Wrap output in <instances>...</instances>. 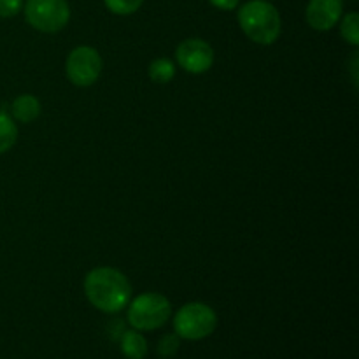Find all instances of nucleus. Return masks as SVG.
Listing matches in <instances>:
<instances>
[{"label": "nucleus", "instance_id": "f257e3e1", "mask_svg": "<svg viewBox=\"0 0 359 359\" xmlns=\"http://www.w3.org/2000/svg\"><path fill=\"white\" fill-rule=\"evenodd\" d=\"M84 293L95 309L105 314H116L128 307L132 284L118 269L98 266L84 277Z\"/></svg>", "mask_w": 359, "mask_h": 359}, {"label": "nucleus", "instance_id": "f03ea898", "mask_svg": "<svg viewBox=\"0 0 359 359\" xmlns=\"http://www.w3.org/2000/svg\"><path fill=\"white\" fill-rule=\"evenodd\" d=\"M237 18L242 32L256 44H273L283 30L279 11L269 0H249L238 9Z\"/></svg>", "mask_w": 359, "mask_h": 359}, {"label": "nucleus", "instance_id": "7ed1b4c3", "mask_svg": "<svg viewBox=\"0 0 359 359\" xmlns=\"http://www.w3.org/2000/svg\"><path fill=\"white\" fill-rule=\"evenodd\" d=\"M170 316V302L160 293H142L128 304V323L137 332H153L161 328Z\"/></svg>", "mask_w": 359, "mask_h": 359}, {"label": "nucleus", "instance_id": "20e7f679", "mask_svg": "<svg viewBox=\"0 0 359 359\" xmlns=\"http://www.w3.org/2000/svg\"><path fill=\"white\" fill-rule=\"evenodd\" d=\"M216 328V311L200 302L182 305L174 316V330L179 339L202 340L212 335Z\"/></svg>", "mask_w": 359, "mask_h": 359}, {"label": "nucleus", "instance_id": "39448f33", "mask_svg": "<svg viewBox=\"0 0 359 359\" xmlns=\"http://www.w3.org/2000/svg\"><path fill=\"white\" fill-rule=\"evenodd\" d=\"M27 23L42 34H56L63 30L70 20V6L67 0H25Z\"/></svg>", "mask_w": 359, "mask_h": 359}, {"label": "nucleus", "instance_id": "423d86ee", "mask_svg": "<svg viewBox=\"0 0 359 359\" xmlns=\"http://www.w3.org/2000/svg\"><path fill=\"white\" fill-rule=\"evenodd\" d=\"M65 74L74 86H93L102 74V56L90 46L74 48L67 56Z\"/></svg>", "mask_w": 359, "mask_h": 359}, {"label": "nucleus", "instance_id": "0eeeda50", "mask_svg": "<svg viewBox=\"0 0 359 359\" xmlns=\"http://www.w3.org/2000/svg\"><path fill=\"white\" fill-rule=\"evenodd\" d=\"M175 60L188 74H203L212 67L214 49L202 39H186L175 49Z\"/></svg>", "mask_w": 359, "mask_h": 359}, {"label": "nucleus", "instance_id": "6e6552de", "mask_svg": "<svg viewBox=\"0 0 359 359\" xmlns=\"http://www.w3.org/2000/svg\"><path fill=\"white\" fill-rule=\"evenodd\" d=\"M344 14V0H309L305 20L318 32H328L337 27Z\"/></svg>", "mask_w": 359, "mask_h": 359}, {"label": "nucleus", "instance_id": "1a4fd4ad", "mask_svg": "<svg viewBox=\"0 0 359 359\" xmlns=\"http://www.w3.org/2000/svg\"><path fill=\"white\" fill-rule=\"evenodd\" d=\"M13 118L20 123H32L41 116V102L34 95H20L11 105Z\"/></svg>", "mask_w": 359, "mask_h": 359}, {"label": "nucleus", "instance_id": "9d476101", "mask_svg": "<svg viewBox=\"0 0 359 359\" xmlns=\"http://www.w3.org/2000/svg\"><path fill=\"white\" fill-rule=\"evenodd\" d=\"M121 353L128 359H144L147 356V340L137 330H128L121 337Z\"/></svg>", "mask_w": 359, "mask_h": 359}, {"label": "nucleus", "instance_id": "9b49d317", "mask_svg": "<svg viewBox=\"0 0 359 359\" xmlns=\"http://www.w3.org/2000/svg\"><path fill=\"white\" fill-rule=\"evenodd\" d=\"M18 140V126L7 112L0 111V154L7 153Z\"/></svg>", "mask_w": 359, "mask_h": 359}, {"label": "nucleus", "instance_id": "f8f14e48", "mask_svg": "<svg viewBox=\"0 0 359 359\" xmlns=\"http://www.w3.org/2000/svg\"><path fill=\"white\" fill-rule=\"evenodd\" d=\"M149 77L156 84H167L174 79L175 65L168 58H158L149 65Z\"/></svg>", "mask_w": 359, "mask_h": 359}, {"label": "nucleus", "instance_id": "ddd939ff", "mask_svg": "<svg viewBox=\"0 0 359 359\" xmlns=\"http://www.w3.org/2000/svg\"><path fill=\"white\" fill-rule=\"evenodd\" d=\"M340 35L351 46H359V14L347 13L340 18Z\"/></svg>", "mask_w": 359, "mask_h": 359}, {"label": "nucleus", "instance_id": "4468645a", "mask_svg": "<svg viewBox=\"0 0 359 359\" xmlns=\"http://www.w3.org/2000/svg\"><path fill=\"white\" fill-rule=\"evenodd\" d=\"M105 7L118 16H130L142 7L144 0H104Z\"/></svg>", "mask_w": 359, "mask_h": 359}, {"label": "nucleus", "instance_id": "2eb2a0df", "mask_svg": "<svg viewBox=\"0 0 359 359\" xmlns=\"http://www.w3.org/2000/svg\"><path fill=\"white\" fill-rule=\"evenodd\" d=\"M179 346H181L179 337L175 335V333H170V335H165L163 339L160 340V344H158V353L163 358H170L177 353Z\"/></svg>", "mask_w": 359, "mask_h": 359}, {"label": "nucleus", "instance_id": "dca6fc26", "mask_svg": "<svg viewBox=\"0 0 359 359\" xmlns=\"http://www.w3.org/2000/svg\"><path fill=\"white\" fill-rule=\"evenodd\" d=\"M23 9V0H0V18H13Z\"/></svg>", "mask_w": 359, "mask_h": 359}, {"label": "nucleus", "instance_id": "f3484780", "mask_svg": "<svg viewBox=\"0 0 359 359\" xmlns=\"http://www.w3.org/2000/svg\"><path fill=\"white\" fill-rule=\"evenodd\" d=\"M210 4H212L216 9H221V11H233L235 7L238 6V2L241 0H209Z\"/></svg>", "mask_w": 359, "mask_h": 359}]
</instances>
